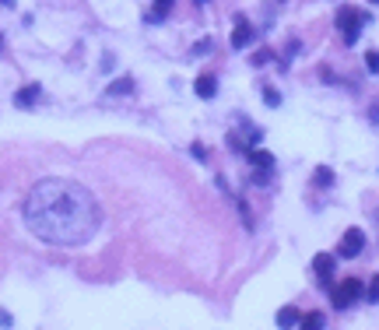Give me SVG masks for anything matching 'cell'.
Listing matches in <instances>:
<instances>
[{
	"label": "cell",
	"mask_w": 379,
	"mask_h": 330,
	"mask_svg": "<svg viewBox=\"0 0 379 330\" xmlns=\"http://www.w3.org/2000/svg\"><path fill=\"white\" fill-rule=\"evenodd\" d=\"M21 214L25 225L49 246H85L102 225L95 197L67 180H42L28 193Z\"/></svg>",
	"instance_id": "6da1fadb"
},
{
	"label": "cell",
	"mask_w": 379,
	"mask_h": 330,
	"mask_svg": "<svg viewBox=\"0 0 379 330\" xmlns=\"http://www.w3.org/2000/svg\"><path fill=\"white\" fill-rule=\"evenodd\" d=\"M365 21H369V15L358 11V8H341L337 11V28L344 32V46H358V35H362Z\"/></svg>",
	"instance_id": "7a4b0ae2"
},
{
	"label": "cell",
	"mask_w": 379,
	"mask_h": 330,
	"mask_svg": "<svg viewBox=\"0 0 379 330\" xmlns=\"http://www.w3.org/2000/svg\"><path fill=\"white\" fill-rule=\"evenodd\" d=\"M327 292H330V306H334V309H348V306L358 302V295H365V285H362L358 278H348V281H341V285H330Z\"/></svg>",
	"instance_id": "3957f363"
},
{
	"label": "cell",
	"mask_w": 379,
	"mask_h": 330,
	"mask_svg": "<svg viewBox=\"0 0 379 330\" xmlns=\"http://www.w3.org/2000/svg\"><path fill=\"white\" fill-rule=\"evenodd\" d=\"M334 270H337V257H330V253H316V257H312V274H316V281H319L323 288H330Z\"/></svg>",
	"instance_id": "277c9868"
},
{
	"label": "cell",
	"mask_w": 379,
	"mask_h": 330,
	"mask_svg": "<svg viewBox=\"0 0 379 330\" xmlns=\"http://www.w3.org/2000/svg\"><path fill=\"white\" fill-rule=\"evenodd\" d=\"M362 250H365V232L362 229H348L344 239H341V246H337V257L341 260H355Z\"/></svg>",
	"instance_id": "5b68a950"
},
{
	"label": "cell",
	"mask_w": 379,
	"mask_h": 330,
	"mask_svg": "<svg viewBox=\"0 0 379 330\" xmlns=\"http://www.w3.org/2000/svg\"><path fill=\"white\" fill-rule=\"evenodd\" d=\"M253 42V28L243 15H236V28H232V49H246Z\"/></svg>",
	"instance_id": "8992f818"
},
{
	"label": "cell",
	"mask_w": 379,
	"mask_h": 330,
	"mask_svg": "<svg viewBox=\"0 0 379 330\" xmlns=\"http://www.w3.org/2000/svg\"><path fill=\"white\" fill-rule=\"evenodd\" d=\"M39 95H42V88H39V85H25V88H18V95H15V105H18V109H32Z\"/></svg>",
	"instance_id": "52a82bcc"
},
{
	"label": "cell",
	"mask_w": 379,
	"mask_h": 330,
	"mask_svg": "<svg viewBox=\"0 0 379 330\" xmlns=\"http://www.w3.org/2000/svg\"><path fill=\"white\" fill-rule=\"evenodd\" d=\"M246 158L256 165V169H274V155L263 151V148H246Z\"/></svg>",
	"instance_id": "ba28073f"
},
{
	"label": "cell",
	"mask_w": 379,
	"mask_h": 330,
	"mask_svg": "<svg viewBox=\"0 0 379 330\" xmlns=\"http://www.w3.org/2000/svg\"><path fill=\"white\" fill-rule=\"evenodd\" d=\"M193 92H197L200 98H214V92H218V81H214V74H200L197 85H193Z\"/></svg>",
	"instance_id": "9c48e42d"
},
{
	"label": "cell",
	"mask_w": 379,
	"mask_h": 330,
	"mask_svg": "<svg viewBox=\"0 0 379 330\" xmlns=\"http://www.w3.org/2000/svg\"><path fill=\"white\" fill-rule=\"evenodd\" d=\"M134 92V78H120V81H113L109 88H105V98H116V95H130Z\"/></svg>",
	"instance_id": "30bf717a"
},
{
	"label": "cell",
	"mask_w": 379,
	"mask_h": 330,
	"mask_svg": "<svg viewBox=\"0 0 379 330\" xmlns=\"http://www.w3.org/2000/svg\"><path fill=\"white\" fill-rule=\"evenodd\" d=\"M299 320H302V316H299L295 306H285V309L278 313V327H299Z\"/></svg>",
	"instance_id": "8fae6325"
},
{
	"label": "cell",
	"mask_w": 379,
	"mask_h": 330,
	"mask_svg": "<svg viewBox=\"0 0 379 330\" xmlns=\"http://www.w3.org/2000/svg\"><path fill=\"white\" fill-rule=\"evenodd\" d=\"M312 183H316V186H319V190H327V186H330V183H334V173H330V169H327V165H319V169H316V173H312Z\"/></svg>",
	"instance_id": "7c38bea8"
},
{
	"label": "cell",
	"mask_w": 379,
	"mask_h": 330,
	"mask_svg": "<svg viewBox=\"0 0 379 330\" xmlns=\"http://www.w3.org/2000/svg\"><path fill=\"white\" fill-rule=\"evenodd\" d=\"M169 8H173V0H155V11L148 15V21H161L169 15Z\"/></svg>",
	"instance_id": "4fadbf2b"
},
{
	"label": "cell",
	"mask_w": 379,
	"mask_h": 330,
	"mask_svg": "<svg viewBox=\"0 0 379 330\" xmlns=\"http://www.w3.org/2000/svg\"><path fill=\"white\" fill-rule=\"evenodd\" d=\"M299 327H306V330H319V327H323V313H306V316L299 320Z\"/></svg>",
	"instance_id": "5bb4252c"
},
{
	"label": "cell",
	"mask_w": 379,
	"mask_h": 330,
	"mask_svg": "<svg viewBox=\"0 0 379 330\" xmlns=\"http://www.w3.org/2000/svg\"><path fill=\"white\" fill-rule=\"evenodd\" d=\"M263 102H267L270 109H278V105H281V92H278V88H263Z\"/></svg>",
	"instance_id": "9a60e30c"
},
{
	"label": "cell",
	"mask_w": 379,
	"mask_h": 330,
	"mask_svg": "<svg viewBox=\"0 0 379 330\" xmlns=\"http://www.w3.org/2000/svg\"><path fill=\"white\" fill-rule=\"evenodd\" d=\"M365 67H369L372 74H379V53H376V49H369V53H365Z\"/></svg>",
	"instance_id": "2e32d148"
},
{
	"label": "cell",
	"mask_w": 379,
	"mask_h": 330,
	"mask_svg": "<svg viewBox=\"0 0 379 330\" xmlns=\"http://www.w3.org/2000/svg\"><path fill=\"white\" fill-rule=\"evenodd\" d=\"M270 173H274V169H256V173H253V183H256V186H267Z\"/></svg>",
	"instance_id": "e0dca14e"
},
{
	"label": "cell",
	"mask_w": 379,
	"mask_h": 330,
	"mask_svg": "<svg viewBox=\"0 0 379 330\" xmlns=\"http://www.w3.org/2000/svg\"><path fill=\"white\" fill-rule=\"evenodd\" d=\"M365 299H369V302H379V278H376V281L365 288Z\"/></svg>",
	"instance_id": "ac0fdd59"
},
{
	"label": "cell",
	"mask_w": 379,
	"mask_h": 330,
	"mask_svg": "<svg viewBox=\"0 0 379 330\" xmlns=\"http://www.w3.org/2000/svg\"><path fill=\"white\" fill-rule=\"evenodd\" d=\"M270 57H274V53H270V49H260V53H253V64L260 67V64H267Z\"/></svg>",
	"instance_id": "d6986e66"
},
{
	"label": "cell",
	"mask_w": 379,
	"mask_h": 330,
	"mask_svg": "<svg viewBox=\"0 0 379 330\" xmlns=\"http://www.w3.org/2000/svg\"><path fill=\"white\" fill-rule=\"evenodd\" d=\"M193 53H197V57H204V53H211V39H204V42H200Z\"/></svg>",
	"instance_id": "ffe728a7"
},
{
	"label": "cell",
	"mask_w": 379,
	"mask_h": 330,
	"mask_svg": "<svg viewBox=\"0 0 379 330\" xmlns=\"http://www.w3.org/2000/svg\"><path fill=\"white\" fill-rule=\"evenodd\" d=\"M0 327H11V316H8L4 309H0Z\"/></svg>",
	"instance_id": "44dd1931"
},
{
	"label": "cell",
	"mask_w": 379,
	"mask_h": 330,
	"mask_svg": "<svg viewBox=\"0 0 379 330\" xmlns=\"http://www.w3.org/2000/svg\"><path fill=\"white\" fill-rule=\"evenodd\" d=\"M369 116H372V123H379V102L372 105V113H369Z\"/></svg>",
	"instance_id": "7402d4cb"
},
{
	"label": "cell",
	"mask_w": 379,
	"mask_h": 330,
	"mask_svg": "<svg viewBox=\"0 0 379 330\" xmlns=\"http://www.w3.org/2000/svg\"><path fill=\"white\" fill-rule=\"evenodd\" d=\"M376 4H379V0H376Z\"/></svg>",
	"instance_id": "603a6c76"
}]
</instances>
